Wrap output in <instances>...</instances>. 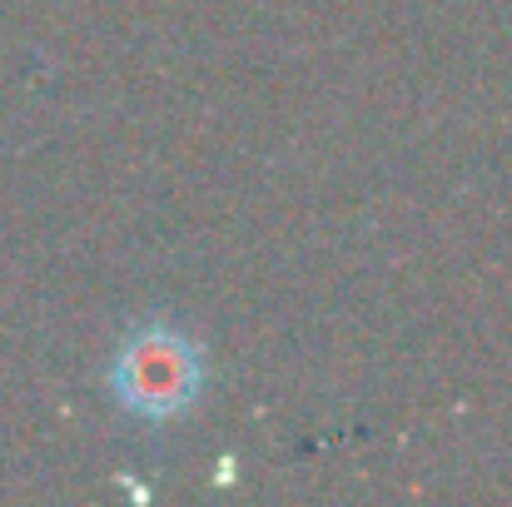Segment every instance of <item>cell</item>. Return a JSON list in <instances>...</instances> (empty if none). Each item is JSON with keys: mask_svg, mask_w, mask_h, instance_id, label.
I'll return each instance as SVG.
<instances>
[{"mask_svg": "<svg viewBox=\"0 0 512 507\" xmlns=\"http://www.w3.org/2000/svg\"><path fill=\"white\" fill-rule=\"evenodd\" d=\"M110 398L140 423H174L204 393V353L174 324H135L105 368Z\"/></svg>", "mask_w": 512, "mask_h": 507, "instance_id": "1", "label": "cell"}]
</instances>
